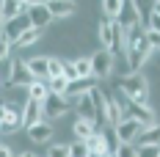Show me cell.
Returning a JSON list of instances; mask_svg holds the SVG:
<instances>
[{"instance_id":"cell-14","label":"cell","mask_w":160,"mask_h":157,"mask_svg":"<svg viewBox=\"0 0 160 157\" xmlns=\"http://www.w3.org/2000/svg\"><path fill=\"white\" fill-rule=\"evenodd\" d=\"M47 11L52 19H66V17H72L78 11V6L72 0H55V3H47Z\"/></svg>"},{"instance_id":"cell-21","label":"cell","mask_w":160,"mask_h":157,"mask_svg":"<svg viewBox=\"0 0 160 157\" xmlns=\"http://www.w3.org/2000/svg\"><path fill=\"white\" fill-rule=\"evenodd\" d=\"M39 39H42V31H36V28H28V31H25V33H22V36L14 42V47L25 50V47H31V44H36Z\"/></svg>"},{"instance_id":"cell-15","label":"cell","mask_w":160,"mask_h":157,"mask_svg":"<svg viewBox=\"0 0 160 157\" xmlns=\"http://www.w3.org/2000/svg\"><path fill=\"white\" fill-rule=\"evenodd\" d=\"M25 132H28V138H31L33 143H50V138H52V124H47V121H39V124L28 127Z\"/></svg>"},{"instance_id":"cell-16","label":"cell","mask_w":160,"mask_h":157,"mask_svg":"<svg viewBox=\"0 0 160 157\" xmlns=\"http://www.w3.org/2000/svg\"><path fill=\"white\" fill-rule=\"evenodd\" d=\"M94 132H99L94 121H88V119H75V124H72V135H75L78 141H88Z\"/></svg>"},{"instance_id":"cell-33","label":"cell","mask_w":160,"mask_h":157,"mask_svg":"<svg viewBox=\"0 0 160 157\" xmlns=\"http://www.w3.org/2000/svg\"><path fill=\"white\" fill-rule=\"evenodd\" d=\"M149 31H158L160 33V14L152 8V14H149Z\"/></svg>"},{"instance_id":"cell-17","label":"cell","mask_w":160,"mask_h":157,"mask_svg":"<svg viewBox=\"0 0 160 157\" xmlns=\"http://www.w3.org/2000/svg\"><path fill=\"white\" fill-rule=\"evenodd\" d=\"M86 146H88V152L91 155H111V146H108V135L105 132H94L88 141H86Z\"/></svg>"},{"instance_id":"cell-9","label":"cell","mask_w":160,"mask_h":157,"mask_svg":"<svg viewBox=\"0 0 160 157\" xmlns=\"http://www.w3.org/2000/svg\"><path fill=\"white\" fill-rule=\"evenodd\" d=\"M127 116H132L144 130L158 124V116H155V110L149 108V105H130V108H127Z\"/></svg>"},{"instance_id":"cell-39","label":"cell","mask_w":160,"mask_h":157,"mask_svg":"<svg viewBox=\"0 0 160 157\" xmlns=\"http://www.w3.org/2000/svg\"><path fill=\"white\" fill-rule=\"evenodd\" d=\"M105 157H116V155H113V152H111V155H105Z\"/></svg>"},{"instance_id":"cell-36","label":"cell","mask_w":160,"mask_h":157,"mask_svg":"<svg viewBox=\"0 0 160 157\" xmlns=\"http://www.w3.org/2000/svg\"><path fill=\"white\" fill-rule=\"evenodd\" d=\"M17 157H39L36 152H22V155H17Z\"/></svg>"},{"instance_id":"cell-37","label":"cell","mask_w":160,"mask_h":157,"mask_svg":"<svg viewBox=\"0 0 160 157\" xmlns=\"http://www.w3.org/2000/svg\"><path fill=\"white\" fill-rule=\"evenodd\" d=\"M152 8H155V11L160 14V0H158V3H152Z\"/></svg>"},{"instance_id":"cell-3","label":"cell","mask_w":160,"mask_h":157,"mask_svg":"<svg viewBox=\"0 0 160 157\" xmlns=\"http://www.w3.org/2000/svg\"><path fill=\"white\" fill-rule=\"evenodd\" d=\"M8 86H14V88H31L33 83H36V77L31 75V69L25 66V61H19V58H11L8 61Z\"/></svg>"},{"instance_id":"cell-11","label":"cell","mask_w":160,"mask_h":157,"mask_svg":"<svg viewBox=\"0 0 160 157\" xmlns=\"http://www.w3.org/2000/svg\"><path fill=\"white\" fill-rule=\"evenodd\" d=\"M39 121H44V108H42L39 102L28 99V102H25V108H22V127L28 130V127L39 124Z\"/></svg>"},{"instance_id":"cell-27","label":"cell","mask_w":160,"mask_h":157,"mask_svg":"<svg viewBox=\"0 0 160 157\" xmlns=\"http://www.w3.org/2000/svg\"><path fill=\"white\" fill-rule=\"evenodd\" d=\"M47 157H72L69 155V143H50Z\"/></svg>"},{"instance_id":"cell-19","label":"cell","mask_w":160,"mask_h":157,"mask_svg":"<svg viewBox=\"0 0 160 157\" xmlns=\"http://www.w3.org/2000/svg\"><path fill=\"white\" fill-rule=\"evenodd\" d=\"M28 28H31V25H28V19H25V22H22V19H14V22H6L3 33H6V36H8V42L14 44V42H17L25 31H28Z\"/></svg>"},{"instance_id":"cell-24","label":"cell","mask_w":160,"mask_h":157,"mask_svg":"<svg viewBox=\"0 0 160 157\" xmlns=\"http://www.w3.org/2000/svg\"><path fill=\"white\" fill-rule=\"evenodd\" d=\"M47 88H50V94L66 96V91H69V80L66 77H52V80H47Z\"/></svg>"},{"instance_id":"cell-35","label":"cell","mask_w":160,"mask_h":157,"mask_svg":"<svg viewBox=\"0 0 160 157\" xmlns=\"http://www.w3.org/2000/svg\"><path fill=\"white\" fill-rule=\"evenodd\" d=\"M6 113H8V105H3V102H0V124L6 121Z\"/></svg>"},{"instance_id":"cell-26","label":"cell","mask_w":160,"mask_h":157,"mask_svg":"<svg viewBox=\"0 0 160 157\" xmlns=\"http://www.w3.org/2000/svg\"><path fill=\"white\" fill-rule=\"evenodd\" d=\"M113 155L116 157H138V146L135 143H116Z\"/></svg>"},{"instance_id":"cell-30","label":"cell","mask_w":160,"mask_h":157,"mask_svg":"<svg viewBox=\"0 0 160 157\" xmlns=\"http://www.w3.org/2000/svg\"><path fill=\"white\" fill-rule=\"evenodd\" d=\"M52 77H64V61L61 58H50V77L47 80H52Z\"/></svg>"},{"instance_id":"cell-20","label":"cell","mask_w":160,"mask_h":157,"mask_svg":"<svg viewBox=\"0 0 160 157\" xmlns=\"http://www.w3.org/2000/svg\"><path fill=\"white\" fill-rule=\"evenodd\" d=\"M50 96V88L44 80H36L31 88H28V99H33V102H39V105H44V99Z\"/></svg>"},{"instance_id":"cell-18","label":"cell","mask_w":160,"mask_h":157,"mask_svg":"<svg viewBox=\"0 0 160 157\" xmlns=\"http://www.w3.org/2000/svg\"><path fill=\"white\" fill-rule=\"evenodd\" d=\"M19 127H22V113H19V110H14L11 105H8L6 121L0 124V135H6V132H14V130H19Z\"/></svg>"},{"instance_id":"cell-2","label":"cell","mask_w":160,"mask_h":157,"mask_svg":"<svg viewBox=\"0 0 160 157\" xmlns=\"http://www.w3.org/2000/svg\"><path fill=\"white\" fill-rule=\"evenodd\" d=\"M127 69L130 75H135V72H141V66L149 61V55H152V47L146 44V36L141 28H135V31H130V47H127Z\"/></svg>"},{"instance_id":"cell-13","label":"cell","mask_w":160,"mask_h":157,"mask_svg":"<svg viewBox=\"0 0 160 157\" xmlns=\"http://www.w3.org/2000/svg\"><path fill=\"white\" fill-rule=\"evenodd\" d=\"M25 66L31 69V75L36 80H47L50 77V58L47 55H39V58H28Z\"/></svg>"},{"instance_id":"cell-32","label":"cell","mask_w":160,"mask_h":157,"mask_svg":"<svg viewBox=\"0 0 160 157\" xmlns=\"http://www.w3.org/2000/svg\"><path fill=\"white\" fill-rule=\"evenodd\" d=\"M144 36H146V44L152 47V52H155V50H160V33H158V31H149V28H144Z\"/></svg>"},{"instance_id":"cell-31","label":"cell","mask_w":160,"mask_h":157,"mask_svg":"<svg viewBox=\"0 0 160 157\" xmlns=\"http://www.w3.org/2000/svg\"><path fill=\"white\" fill-rule=\"evenodd\" d=\"M11 42H8V36L6 33H0V61H8V55H11Z\"/></svg>"},{"instance_id":"cell-12","label":"cell","mask_w":160,"mask_h":157,"mask_svg":"<svg viewBox=\"0 0 160 157\" xmlns=\"http://www.w3.org/2000/svg\"><path fill=\"white\" fill-rule=\"evenodd\" d=\"M28 6H31V3H25V0H6V3H3V19H6V22L19 19L22 14H28Z\"/></svg>"},{"instance_id":"cell-10","label":"cell","mask_w":160,"mask_h":157,"mask_svg":"<svg viewBox=\"0 0 160 157\" xmlns=\"http://www.w3.org/2000/svg\"><path fill=\"white\" fill-rule=\"evenodd\" d=\"M97 42H99L102 50L113 47V19H108V17H99L97 19Z\"/></svg>"},{"instance_id":"cell-38","label":"cell","mask_w":160,"mask_h":157,"mask_svg":"<svg viewBox=\"0 0 160 157\" xmlns=\"http://www.w3.org/2000/svg\"><path fill=\"white\" fill-rule=\"evenodd\" d=\"M88 157H102V155H88Z\"/></svg>"},{"instance_id":"cell-1","label":"cell","mask_w":160,"mask_h":157,"mask_svg":"<svg viewBox=\"0 0 160 157\" xmlns=\"http://www.w3.org/2000/svg\"><path fill=\"white\" fill-rule=\"evenodd\" d=\"M116 88L127 96L130 105H149V80H146L141 72H135V75H122L119 83H116Z\"/></svg>"},{"instance_id":"cell-22","label":"cell","mask_w":160,"mask_h":157,"mask_svg":"<svg viewBox=\"0 0 160 157\" xmlns=\"http://www.w3.org/2000/svg\"><path fill=\"white\" fill-rule=\"evenodd\" d=\"M75 72H78V80L94 77V69H91V55H88V58H75Z\"/></svg>"},{"instance_id":"cell-34","label":"cell","mask_w":160,"mask_h":157,"mask_svg":"<svg viewBox=\"0 0 160 157\" xmlns=\"http://www.w3.org/2000/svg\"><path fill=\"white\" fill-rule=\"evenodd\" d=\"M0 157H14V152H11L8 146H3V143H0Z\"/></svg>"},{"instance_id":"cell-40","label":"cell","mask_w":160,"mask_h":157,"mask_svg":"<svg viewBox=\"0 0 160 157\" xmlns=\"http://www.w3.org/2000/svg\"><path fill=\"white\" fill-rule=\"evenodd\" d=\"M0 86H3V80H0Z\"/></svg>"},{"instance_id":"cell-4","label":"cell","mask_w":160,"mask_h":157,"mask_svg":"<svg viewBox=\"0 0 160 157\" xmlns=\"http://www.w3.org/2000/svg\"><path fill=\"white\" fill-rule=\"evenodd\" d=\"M141 19H144L141 6H138V3H130V0H124L122 14H119V19H116V22H119L124 31H135V28H141Z\"/></svg>"},{"instance_id":"cell-23","label":"cell","mask_w":160,"mask_h":157,"mask_svg":"<svg viewBox=\"0 0 160 157\" xmlns=\"http://www.w3.org/2000/svg\"><path fill=\"white\" fill-rule=\"evenodd\" d=\"M122 6H124V0H105V3H102V17H108V19H119Z\"/></svg>"},{"instance_id":"cell-8","label":"cell","mask_w":160,"mask_h":157,"mask_svg":"<svg viewBox=\"0 0 160 157\" xmlns=\"http://www.w3.org/2000/svg\"><path fill=\"white\" fill-rule=\"evenodd\" d=\"M50 22H52V17L47 11V3H31L28 6V25L36 28V31H44Z\"/></svg>"},{"instance_id":"cell-28","label":"cell","mask_w":160,"mask_h":157,"mask_svg":"<svg viewBox=\"0 0 160 157\" xmlns=\"http://www.w3.org/2000/svg\"><path fill=\"white\" fill-rule=\"evenodd\" d=\"M138 157H160V143H138Z\"/></svg>"},{"instance_id":"cell-25","label":"cell","mask_w":160,"mask_h":157,"mask_svg":"<svg viewBox=\"0 0 160 157\" xmlns=\"http://www.w3.org/2000/svg\"><path fill=\"white\" fill-rule=\"evenodd\" d=\"M138 141H141V143H160V124L146 127L144 132L138 135Z\"/></svg>"},{"instance_id":"cell-6","label":"cell","mask_w":160,"mask_h":157,"mask_svg":"<svg viewBox=\"0 0 160 157\" xmlns=\"http://www.w3.org/2000/svg\"><path fill=\"white\" fill-rule=\"evenodd\" d=\"M141 132H144V127L138 124L132 116L122 119L119 124L113 127V135H116V141H119V143H132L135 138H138V135H141Z\"/></svg>"},{"instance_id":"cell-7","label":"cell","mask_w":160,"mask_h":157,"mask_svg":"<svg viewBox=\"0 0 160 157\" xmlns=\"http://www.w3.org/2000/svg\"><path fill=\"white\" fill-rule=\"evenodd\" d=\"M44 116H52V119H61V116H66L69 110L75 108V102L72 99H66V96H58V94H50L47 99H44Z\"/></svg>"},{"instance_id":"cell-5","label":"cell","mask_w":160,"mask_h":157,"mask_svg":"<svg viewBox=\"0 0 160 157\" xmlns=\"http://www.w3.org/2000/svg\"><path fill=\"white\" fill-rule=\"evenodd\" d=\"M113 52L111 50H97L94 55H91V69H94V80H105L111 77L113 72Z\"/></svg>"},{"instance_id":"cell-29","label":"cell","mask_w":160,"mask_h":157,"mask_svg":"<svg viewBox=\"0 0 160 157\" xmlns=\"http://www.w3.org/2000/svg\"><path fill=\"white\" fill-rule=\"evenodd\" d=\"M69 155L72 157H88L91 152H88L86 141H75V143H69Z\"/></svg>"}]
</instances>
